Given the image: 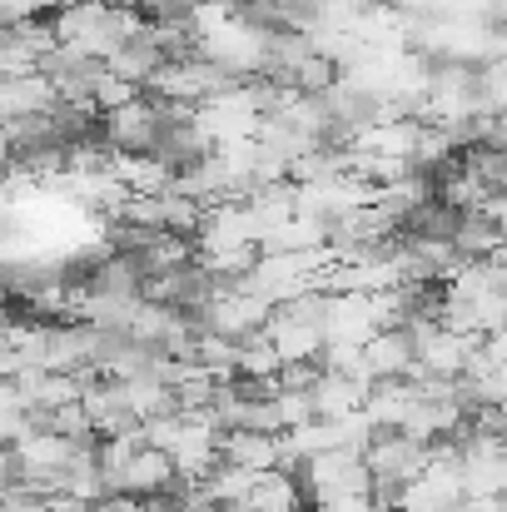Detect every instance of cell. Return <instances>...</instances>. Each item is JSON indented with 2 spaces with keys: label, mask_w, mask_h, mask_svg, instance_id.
Instances as JSON below:
<instances>
[{
  "label": "cell",
  "mask_w": 507,
  "mask_h": 512,
  "mask_svg": "<svg viewBox=\"0 0 507 512\" xmlns=\"http://www.w3.org/2000/svg\"><path fill=\"white\" fill-rule=\"evenodd\" d=\"M169 488H179L174 483V468H169V458L160 448H135L110 478H105V493H120V498H145V503H155V498H165Z\"/></svg>",
  "instance_id": "1"
},
{
  "label": "cell",
  "mask_w": 507,
  "mask_h": 512,
  "mask_svg": "<svg viewBox=\"0 0 507 512\" xmlns=\"http://www.w3.org/2000/svg\"><path fill=\"white\" fill-rule=\"evenodd\" d=\"M358 368H363V383H393V378H408L413 373V339L408 329H378L373 339L358 348Z\"/></svg>",
  "instance_id": "2"
},
{
  "label": "cell",
  "mask_w": 507,
  "mask_h": 512,
  "mask_svg": "<svg viewBox=\"0 0 507 512\" xmlns=\"http://www.w3.org/2000/svg\"><path fill=\"white\" fill-rule=\"evenodd\" d=\"M219 463L239 468V473H269L284 463V448L274 433H249V428H229L219 438Z\"/></svg>",
  "instance_id": "3"
},
{
  "label": "cell",
  "mask_w": 507,
  "mask_h": 512,
  "mask_svg": "<svg viewBox=\"0 0 507 512\" xmlns=\"http://www.w3.org/2000/svg\"><path fill=\"white\" fill-rule=\"evenodd\" d=\"M304 393H309L314 418H348V413H358L363 398H368L363 383H353V378H343V373H329V368H319Z\"/></svg>",
  "instance_id": "4"
},
{
  "label": "cell",
  "mask_w": 507,
  "mask_h": 512,
  "mask_svg": "<svg viewBox=\"0 0 507 512\" xmlns=\"http://www.w3.org/2000/svg\"><path fill=\"white\" fill-rule=\"evenodd\" d=\"M85 512H135L130 503H95V508H85Z\"/></svg>",
  "instance_id": "5"
},
{
  "label": "cell",
  "mask_w": 507,
  "mask_h": 512,
  "mask_svg": "<svg viewBox=\"0 0 507 512\" xmlns=\"http://www.w3.org/2000/svg\"><path fill=\"white\" fill-rule=\"evenodd\" d=\"M373 512H398V508H393V503H378V508H373Z\"/></svg>",
  "instance_id": "6"
}]
</instances>
